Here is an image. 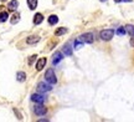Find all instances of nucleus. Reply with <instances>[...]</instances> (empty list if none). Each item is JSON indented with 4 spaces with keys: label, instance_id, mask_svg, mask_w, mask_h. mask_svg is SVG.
Returning <instances> with one entry per match:
<instances>
[{
    "label": "nucleus",
    "instance_id": "1",
    "mask_svg": "<svg viewBox=\"0 0 134 122\" xmlns=\"http://www.w3.org/2000/svg\"><path fill=\"white\" fill-rule=\"evenodd\" d=\"M114 33L115 31L113 29H104L99 33V36L103 41H109V40H112V38L114 36Z\"/></svg>",
    "mask_w": 134,
    "mask_h": 122
},
{
    "label": "nucleus",
    "instance_id": "2",
    "mask_svg": "<svg viewBox=\"0 0 134 122\" xmlns=\"http://www.w3.org/2000/svg\"><path fill=\"white\" fill-rule=\"evenodd\" d=\"M45 80H46L48 83H51V85H55V83L57 82V77H56L55 71H53L52 68L46 70V72H45Z\"/></svg>",
    "mask_w": 134,
    "mask_h": 122
},
{
    "label": "nucleus",
    "instance_id": "3",
    "mask_svg": "<svg viewBox=\"0 0 134 122\" xmlns=\"http://www.w3.org/2000/svg\"><path fill=\"white\" fill-rule=\"evenodd\" d=\"M80 41H82L83 44L86 43V44H92L93 41H94V38H93V34L92 33H86V34H82L80 38H78Z\"/></svg>",
    "mask_w": 134,
    "mask_h": 122
},
{
    "label": "nucleus",
    "instance_id": "4",
    "mask_svg": "<svg viewBox=\"0 0 134 122\" xmlns=\"http://www.w3.org/2000/svg\"><path fill=\"white\" fill-rule=\"evenodd\" d=\"M34 112L36 113L37 116H43L47 113V108L43 106L42 103H36V106L34 107Z\"/></svg>",
    "mask_w": 134,
    "mask_h": 122
},
{
    "label": "nucleus",
    "instance_id": "5",
    "mask_svg": "<svg viewBox=\"0 0 134 122\" xmlns=\"http://www.w3.org/2000/svg\"><path fill=\"white\" fill-rule=\"evenodd\" d=\"M37 90L40 92H48V91H51L52 90V85L51 83H48L47 81L46 82H38L37 85Z\"/></svg>",
    "mask_w": 134,
    "mask_h": 122
},
{
    "label": "nucleus",
    "instance_id": "6",
    "mask_svg": "<svg viewBox=\"0 0 134 122\" xmlns=\"http://www.w3.org/2000/svg\"><path fill=\"white\" fill-rule=\"evenodd\" d=\"M45 100H46V97L43 96L42 93H32L31 95V101H34L36 103H43Z\"/></svg>",
    "mask_w": 134,
    "mask_h": 122
},
{
    "label": "nucleus",
    "instance_id": "7",
    "mask_svg": "<svg viewBox=\"0 0 134 122\" xmlns=\"http://www.w3.org/2000/svg\"><path fill=\"white\" fill-rule=\"evenodd\" d=\"M63 59V54L62 52H60V51H56L55 54H53V56H52V63L53 65H57L61 60Z\"/></svg>",
    "mask_w": 134,
    "mask_h": 122
},
{
    "label": "nucleus",
    "instance_id": "8",
    "mask_svg": "<svg viewBox=\"0 0 134 122\" xmlns=\"http://www.w3.org/2000/svg\"><path fill=\"white\" fill-rule=\"evenodd\" d=\"M46 62H47L46 57H40V59L37 60V62H36V70H37V71H41V70L45 67Z\"/></svg>",
    "mask_w": 134,
    "mask_h": 122
},
{
    "label": "nucleus",
    "instance_id": "9",
    "mask_svg": "<svg viewBox=\"0 0 134 122\" xmlns=\"http://www.w3.org/2000/svg\"><path fill=\"white\" fill-rule=\"evenodd\" d=\"M38 41H40V36H37V35H31V36H29L26 39V43L29 45H35L37 44Z\"/></svg>",
    "mask_w": 134,
    "mask_h": 122
},
{
    "label": "nucleus",
    "instance_id": "10",
    "mask_svg": "<svg viewBox=\"0 0 134 122\" xmlns=\"http://www.w3.org/2000/svg\"><path fill=\"white\" fill-rule=\"evenodd\" d=\"M62 54L66 56H72V46L71 44H66L62 49Z\"/></svg>",
    "mask_w": 134,
    "mask_h": 122
},
{
    "label": "nucleus",
    "instance_id": "11",
    "mask_svg": "<svg viewBox=\"0 0 134 122\" xmlns=\"http://www.w3.org/2000/svg\"><path fill=\"white\" fill-rule=\"evenodd\" d=\"M42 21H43V15L41 14V13L35 14V16H34V24H35V25H38V24H41Z\"/></svg>",
    "mask_w": 134,
    "mask_h": 122
},
{
    "label": "nucleus",
    "instance_id": "12",
    "mask_svg": "<svg viewBox=\"0 0 134 122\" xmlns=\"http://www.w3.org/2000/svg\"><path fill=\"white\" fill-rule=\"evenodd\" d=\"M18 6H19V3H18V0H11L9 4H8V9H9L10 11H15Z\"/></svg>",
    "mask_w": 134,
    "mask_h": 122
},
{
    "label": "nucleus",
    "instance_id": "13",
    "mask_svg": "<svg viewBox=\"0 0 134 122\" xmlns=\"http://www.w3.org/2000/svg\"><path fill=\"white\" fill-rule=\"evenodd\" d=\"M16 80L19 82H24L25 80H26V73L24 71H19V72L16 73Z\"/></svg>",
    "mask_w": 134,
    "mask_h": 122
},
{
    "label": "nucleus",
    "instance_id": "14",
    "mask_svg": "<svg viewBox=\"0 0 134 122\" xmlns=\"http://www.w3.org/2000/svg\"><path fill=\"white\" fill-rule=\"evenodd\" d=\"M20 21V14L19 13H15L13 16H11V19H10V23L13 25H15V24H18Z\"/></svg>",
    "mask_w": 134,
    "mask_h": 122
},
{
    "label": "nucleus",
    "instance_id": "15",
    "mask_svg": "<svg viewBox=\"0 0 134 122\" xmlns=\"http://www.w3.org/2000/svg\"><path fill=\"white\" fill-rule=\"evenodd\" d=\"M58 23V18L56 15H51V16H48V24L50 25H56Z\"/></svg>",
    "mask_w": 134,
    "mask_h": 122
},
{
    "label": "nucleus",
    "instance_id": "16",
    "mask_svg": "<svg viewBox=\"0 0 134 122\" xmlns=\"http://www.w3.org/2000/svg\"><path fill=\"white\" fill-rule=\"evenodd\" d=\"M27 5H29L30 10H35L37 8V0H27Z\"/></svg>",
    "mask_w": 134,
    "mask_h": 122
},
{
    "label": "nucleus",
    "instance_id": "17",
    "mask_svg": "<svg viewBox=\"0 0 134 122\" xmlns=\"http://www.w3.org/2000/svg\"><path fill=\"white\" fill-rule=\"evenodd\" d=\"M67 31H68V29H67V28H58V29L55 31V35H56V36H61V35L66 34Z\"/></svg>",
    "mask_w": 134,
    "mask_h": 122
},
{
    "label": "nucleus",
    "instance_id": "18",
    "mask_svg": "<svg viewBox=\"0 0 134 122\" xmlns=\"http://www.w3.org/2000/svg\"><path fill=\"white\" fill-rule=\"evenodd\" d=\"M125 31L130 35V36H134V25H125Z\"/></svg>",
    "mask_w": 134,
    "mask_h": 122
},
{
    "label": "nucleus",
    "instance_id": "19",
    "mask_svg": "<svg viewBox=\"0 0 134 122\" xmlns=\"http://www.w3.org/2000/svg\"><path fill=\"white\" fill-rule=\"evenodd\" d=\"M8 18H9V14L6 11H1L0 13V23H5L8 20Z\"/></svg>",
    "mask_w": 134,
    "mask_h": 122
},
{
    "label": "nucleus",
    "instance_id": "20",
    "mask_svg": "<svg viewBox=\"0 0 134 122\" xmlns=\"http://www.w3.org/2000/svg\"><path fill=\"white\" fill-rule=\"evenodd\" d=\"M73 46H75L73 49L80 50V49L82 47V46H83V43H82V41H80V40H77V41H75V44H73Z\"/></svg>",
    "mask_w": 134,
    "mask_h": 122
},
{
    "label": "nucleus",
    "instance_id": "21",
    "mask_svg": "<svg viewBox=\"0 0 134 122\" xmlns=\"http://www.w3.org/2000/svg\"><path fill=\"white\" fill-rule=\"evenodd\" d=\"M125 33H127V31H125V28H119V29L115 31V34L120 35V36H122V35H125Z\"/></svg>",
    "mask_w": 134,
    "mask_h": 122
},
{
    "label": "nucleus",
    "instance_id": "22",
    "mask_svg": "<svg viewBox=\"0 0 134 122\" xmlns=\"http://www.w3.org/2000/svg\"><path fill=\"white\" fill-rule=\"evenodd\" d=\"M36 57H37L36 55H32V56H30V57H29V65H32L34 61L36 60Z\"/></svg>",
    "mask_w": 134,
    "mask_h": 122
},
{
    "label": "nucleus",
    "instance_id": "23",
    "mask_svg": "<svg viewBox=\"0 0 134 122\" xmlns=\"http://www.w3.org/2000/svg\"><path fill=\"white\" fill-rule=\"evenodd\" d=\"M14 112H15V115L18 116V118H19V120H23V116L20 115V112L18 111V110H16V108H14Z\"/></svg>",
    "mask_w": 134,
    "mask_h": 122
},
{
    "label": "nucleus",
    "instance_id": "24",
    "mask_svg": "<svg viewBox=\"0 0 134 122\" xmlns=\"http://www.w3.org/2000/svg\"><path fill=\"white\" fill-rule=\"evenodd\" d=\"M132 0H114V3H130Z\"/></svg>",
    "mask_w": 134,
    "mask_h": 122
},
{
    "label": "nucleus",
    "instance_id": "25",
    "mask_svg": "<svg viewBox=\"0 0 134 122\" xmlns=\"http://www.w3.org/2000/svg\"><path fill=\"white\" fill-rule=\"evenodd\" d=\"M38 121L40 122H45V121H48L47 118H41V120H38Z\"/></svg>",
    "mask_w": 134,
    "mask_h": 122
},
{
    "label": "nucleus",
    "instance_id": "26",
    "mask_svg": "<svg viewBox=\"0 0 134 122\" xmlns=\"http://www.w3.org/2000/svg\"><path fill=\"white\" fill-rule=\"evenodd\" d=\"M100 1H107V0H100Z\"/></svg>",
    "mask_w": 134,
    "mask_h": 122
},
{
    "label": "nucleus",
    "instance_id": "27",
    "mask_svg": "<svg viewBox=\"0 0 134 122\" xmlns=\"http://www.w3.org/2000/svg\"><path fill=\"white\" fill-rule=\"evenodd\" d=\"M1 1H5V0H1Z\"/></svg>",
    "mask_w": 134,
    "mask_h": 122
}]
</instances>
